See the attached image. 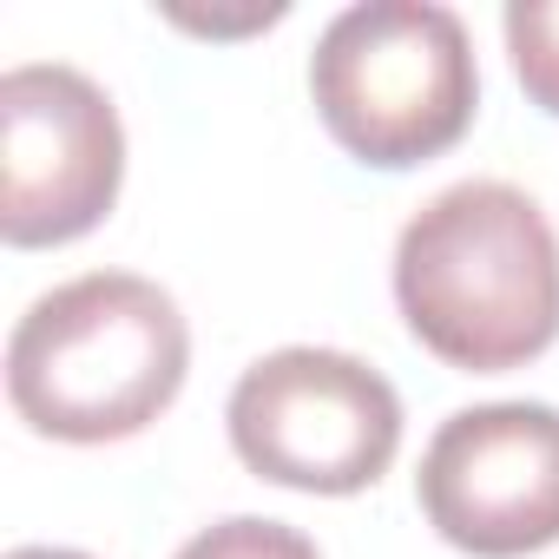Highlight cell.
I'll use <instances>...</instances> for the list:
<instances>
[{"mask_svg":"<svg viewBox=\"0 0 559 559\" xmlns=\"http://www.w3.org/2000/svg\"><path fill=\"white\" fill-rule=\"evenodd\" d=\"M395 310L408 336L461 376H507L559 343V237L500 178L428 198L395 243Z\"/></svg>","mask_w":559,"mask_h":559,"instance_id":"1","label":"cell"},{"mask_svg":"<svg viewBox=\"0 0 559 559\" xmlns=\"http://www.w3.org/2000/svg\"><path fill=\"white\" fill-rule=\"evenodd\" d=\"M191 376V330L171 290L132 270H86L47 290L8 336L14 415L73 448L145 435Z\"/></svg>","mask_w":559,"mask_h":559,"instance_id":"2","label":"cell"},{"mask_svg":"<svg viewBox=\"0 0 559 559\" xmlns=\"http://www.w3.org/2000/svg\"><path fill=\"white\" fill-rule=\"evenodd\" d=\"M310 99L330 139L376 171H415L454 152L480 112L461 14L435 0H369L336 14L310 53Z\"/></svg>","mask_w":559,"mask_h":559,"instance_id":"3","label":"cell"},{"mask_svg":"<svg viewBox=\"0 0 559 559\" xmlns=\"http://www.w3.org/2000/svg\"><path fill=\"white\" fill-rule=\"evenodd\" d=\"M224 428L237 461L257 480L343 500L376 487L395 467L402 395L362 356L297 343V349L257 356L237 376L224 402Z\"/></svg>","mask_w":559,"mask_h":559,"instance_id":"4","label":"cell"},{"mask_svg":"<svg viewBox=\"0 0 559 559\" xmlns=\"http://www.w3.org/2000/svg\"><path fill=\"white\" fill-rule=\"evenodd\" d=\"M126 185V126L80 67H14L0 80V237L53 250L106 224Z\"/></svg>","mask_w":559,"mask_h":559,"instance_id":"5","label":"cell"},{"mask_svg":"<svg viewBox=\"0 0 559 559\" xmlns=\"http://www.w3.org/2000/svg\"><path fill=\"white\" fill-rule=\"evenodd\" d=\"M428 526L474 559L559 546V408L487 402L435 428L415 474Z\"/></svg>","mask_w":559,"mask_h":559,"instance_id":"6","label":"cell"},{"mask_svg":"<svg viewBox=\"0 0 559 559\" xmlns=\"http://www.w3.org/2000/svg\"><path fill=\"white\" fill-rule=\"evenodd\" d=\"M500 27L513 53V80L546 119H559V0H513Z\"/></svg>","mask_w":559,"mask_h":559,"instance_id":"7","label":"cell"},{"mask_svg":"<svg viewBox=\"0 0 559 559\" xmlns=\"http://www.w3.org/2000/svg\"><path fill=\"white\" fill-rule=\"evenodd\" d=\"M178 559H323L317 539H304L284 520H257V513H230L217 526H204L198 539L178 546Z\"/></svg>","mask_w":559,"mask_h":559,"instance_id":"8","label":"cell"},{"mask_svg":"<svg viewBox=\"0 0 559 559\" xmlns=\"http://www.w3.org/2000/svg\"><path fill=\"white\" fill-rule=\"evenodd\" d=\"M8 559H93V552H73V546H14Z\"/></svg>","mask_w":559,"mask_h":559,"instance_id":"9","label":"cell"}]
</instances>
